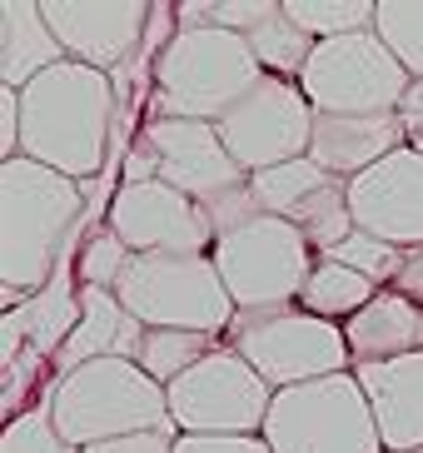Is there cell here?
I'll return each instance as SVG.
<instances>
[{
	"label": "cell",
	"instance_id": "35",
	"mask_svg": "<svg viewBox=\"0 0 423 453\" xmlns=\"http://www.w3.org/2000/svg\"><path fill=\"white\" fill-rule=\"evenodd\" d=\"M174 15H180V30H210L219 20V0H180Z\"/></svg>",
	"mask_w": 423,
	"mask_h": 453
},
{
	"label": "cell",
	"instance_id": "36",
	"mask_svg": "<svg viewBox=\"0 0 423 453\" xmlns=\"http://www.w3.org/2000/svg\"><path fill=\"white\" fill-rule=\"evenodd\" d=\"M394 294L423 304V250H409V265H404V274L394 280Z\"/></svg>",
	"mask_w": 423,
	"mask_h": 453
},
{
	"label": "cell",
	"instance_id": "12",
	"mask_svg": "<svg viewBox=\"0 0 423 453\" xmlns=\"http://www.w3.org/2000/svg\"><path fill=\"white\" fill-rule=\"evenodd\" d=\"M250 189L259 210L265 214H279V219H289L309 244L314 254H334L339 244L354 234V214H349V180L329 174L324 165L304 160H289V165H274L265 174H250Z\"/></svg>",
	"mask_w": 423,
	"mask_h": 453
},
{
	"label": "cell",
	"instance_id": "20",
	"mask_svg": "<svg viewBox=\"0 0 423 453\" xmlns=\"http://www.w3.org/2000/svg\"><path fill=\"white\" fill-rule=\"evenodd\" d=\"M344 339L349 354H354V369L423 354V304H413L394 289H379V299L344 324Z\"/></svg>",
	"mask_w": 423,
	"mask_h": 453
},
{
	"label": "cell",
	"instance_id": "18",
	"mask_svg": "<svg viewBox=\"0 0 423 453\" xmlns=\"http://www.w3.org/2000/svg\"><path fill=\"white\" fill-rule=\"evenodd\" d=\"M354 379L373 409L384 449L388 453L423 449V354L388 364H358Z\"/></svg>",
	"mask_w": 423,
	"mask_h": 453
},
{
	"label": "cell",
	"instance_id": "26",
	"mask_svg": "<svg viewBox=\"0 0 423 453\" xmlns=\"http://www.w3.org/2000/svg\"><path fill=\"white\" fill-rule=\"evenodd\" d=\"M289 15L314 35V41H344L364 35L379 20V0H284Z\"/></svg>",
	"mask_w": 423,
	"mask_h": 453
},
{
	"label": "cell",
	"instance_id": "25",
	"mask_svg": "<svg viewBox=\"0 0 423 453\" xmlns=\"http://www.w3.org/2000/svg\"><path fill=\"white\" fill-rule=\"evenodd\" d=\"M214 349H225L219 334H195V329H145V344H140V369L155 379V384L170 388L174 379H185L195 364H204Z\"/></svg>",
	"mask_w": 423,
	"mask_h": 453
},
{
	"label": "cell",
	"instance_id": "13",
	"mask_svg": "<svg viewBox=\"0 0 423 453\" xmlns=\"http://www.w3.org/2000/svg\"><path fill=\"white\" fill-rule=\"evenodd\" d=\"M155 0H40L45 26L65 45V60L115 75L140 55Z\"/></svg>",
	"mask_w": 423,
	"mask_h": 453
},
{
	"label": "cell",
	"instance_id": "37",
	"mask_svg": "<svg viewBox=\"0 0 423 453\" xmlns=\"http://www.w3.org/2000/svg\"><path fill=\"white\" fill-rule=\"evenodd\" d=\"M398 120H404L409 140L423 134V81H409V95H404V105H398Z\"/></svg>",
	"mask_w": 423,
	"mask_h": 453
},
{
	"label": "cell",
	"instance_id": "14",
	"mask_svg": "<svg viewBox=\"0 0 423 453\" xmlns=\"http://www.w3.org/2000/svg\"><path fill=\"white\" fill-rule=\"evenodd\" d=\"M105 225L130 244V254H210L214 229L189 195L170 189L165 180L119 185Z\"/></svg>",
	"mask_w": 423,
	"mask_h": 453
},
{
	"label": "cell",
	"instance_id": "7",
	"mask_svg": "<svg viewBox=\"0 0 423 453\" xmlns=\"http://www.w3.org/2000/svg\"><path fill=\"white\" fill-rule=\"evenodd\" d=\"M115 294L145 329H195L225 339L239 314L210 254H135Z\"/></svg>",
	"mask_w": 423,
	"mask_h": 453
},
{
	"label": "cell",
	"instance_id": "19",
	"mask_svg": "<svg viewBox=\"0 0 423 453\" xmlns=\"http://www.w3.org/2000/svg\"><path fill=\"white\" fill-rule=\"evenodd\" d=\"M80 304H85V314H80L75 334H70L65 349L50 359V384H60L65 373L85 369L95 359H140L145 324L119 304L115 289H80Z\"/></svg>",
	"mask_w": 423,
	"mask_h": 453
},
{
	"label": "cell",
	"instance_id": "27",
	"mask_svg": "<svg viewBox=\"0 0 423 453\" xmlns=\"http://www.w3.org/2000/svg\"><path fill=\"white\" fill-rule=\"evenodd\" d=\"M379 41L398 55V65L423 81V0H379Z\"/></svg>",
	"mask_w": 423,
	"mask_h": 453
},
{
	"label": "cell",
	"instance_id": "6",
	"mask_svg": "<svg viewBox=\"0 0 423 453\" xmlns=\"http://www.w3.org/2000/svg\"><path fill=\"white\" fill-rule=\"evenodd\" d=\"M225 349H235L274 394L299 384H319L334 373H354L344 324L304 314L299 304L279 309H239L225 329Z\"/></svg>",
	"mask_w": 423,
	"mask_h": 453
},
{
	"label": "cell",
	"instance_id": "3",
	"mask_svg": "<svg viewBox=\"0 0 423 453\" xmlns=\"http://www.w3.org/2000/svg\"><path fill=\"white\" fill-rule=\"evenodd\" d=\"M204 219L214 229V269L225 280L235 309H279L299 304L319 254L314 244L279 214H265L254 189H229L204 204Z\"/></svg>",
	"mask_w": 423,
	"mask_h": 453
},
{
	"label": "cell",
	"instance_id": "29",
	"mask_svg": "<svg viewBox=\"0 0 423 453\" xmlns=\"http://www.w3.org/2000/svg\"><path fill=\"white\" fill-rule=\"evenodd\" d=\"M324 259H339V265H349L354 274H364L373 289H394V280L404 274V265H409V250H398V244L373 240V234L354 229V234H349V240L339 244L334 254H324Z\"/></svg>",
	"mask_w": 423,
	"mask_h": 453
},
{
	"label": "cell",
	"instance_id": "8",
	"mask_svg": "<svg viewBox=\"0 0 423 453\" xmlns=\"http://www.w3.org/2000/svg\"><path fill=\"white\" fill-rule=\"evenodd\" d=\"M265 443L274 453H388L354 373L274 394Z\"/></svg>",
	"mask_w": 423,
	"mask_h": 453
},
{
	"label": "cell",
	"instance_id": "11",
	"mask_svg": "<svg viewBox=\"0 0 423 453\" xmlns=\"http://www.w3.org/2000/svg\"><path fill=\"white\" fill-rule=\"evenodd\" d=\"M214 130H219L229 160L239 170L265 174L274 165H289L309 155V145H314V105L299 90V81L265 75Z\"/></svg>",
	"mask_w": 423,
	"mask_h": 453
},
{
	"label": "cell",
	"instance_id": "39",
	"mask_svg": "<svg viewBox=\"0 0 423 453\" xmlns=\"http://www.w3.org/2000/svg\"><path fill=\"white\" fill-rule=\"evenodd\" d=\"M409 453H423V449H409Z\"/></svg>",
	"mask_w": 423,
	"mask_h": 453
},
{
	"label": "cell",
	"instance_id": "24",
	"mask_svg": "<svg viewBox=\"0 0 423 453\" xmlns=\"http://www.w3.org/2000/svg\"><path fill=\"white\" fill-rule=\"evenodd\" d=\"M244 41H250L254 60L265 65V75H279V81H299L304 65H309V55L319 50V41L299 26V20H294L284 0L274 5V15H269L265 26H254Z\"/></svg>",
	"mask_w": 423,
	"mask_h": 453
},
{
	"label": "cell",
	"instance_id": "21",
	"mask_svg": "<svg viewBox=\"0 0 423 453\" xmlns=\"http://www.w3.org/2000/svg\"><path fill=\"white\" fill-rule=\"evenodd\" d=\"M55 65H65V45L45 26L40 0H5L0 5V85L26 90Z\"/></svg>",
	"mask_w": 423,
	"mask_h": 453
},
{
	"label": "cell",
	"instance_id": "34",
	"mask_svg": "<svg viewBox=\"0 0 423 453\" xmlns=\"http://www.w3.org/2000/svg\"><path fill=\"white\" fill-rule=\"evenodd\" d=\"M20 160V90L0 85V165Z\"/></svg>",
	"mask_w": 423,
	"mask_h": 453
},
{
	"label": "cell",
	"instance_id": "9",
	"mask_svg": "<svg viewBox=\"0 0 423 453\" xmlns=\"http://www.w3.org/2000/svg\"><path fill=\"white\" fill-rule=\"evenodd\" d=\"M409 81L413 75L379 41V30H364L344 41H319L299 75V90L309 95L314 115H388L404 105Z\"/></svg>",
	"mask_w": 423,
	"mask_h": 453
},
{
	"label": "cell",
	"instance_id": "5",
	"mask_svg": "<svg viewBox=\"0 0 423 453\" xmlns=\"http://www.w3.org/2000/svg\"><path fill=\"white\" fill-rule=\"evenodd\" d=\"M45 409H50L55 428L65 434V443H75V449L174 428L170 388L155 384L135 359H95L65 373L60 384L45 388Z\"/></svg>",
	"mask_w": 423,
	"mask_h": 453
},
{
	"label": "cell",
	"instance_id": "1",
	"mask_svg": "<svg viewBox=\"0 0 423 453\" xmlns=\"http://www.w3.org/2000/svg\"><path fill=\"white\" fill-rule=\"evenodd\" d=\"M90 234L85 185L45 170L35 160L0 165V304L20 309L60 274V265L80 259Z\"/></svg>",
	"mask_w": 423,
	"mask_h": 453
},
{
	"label": "cell",
	"instance_id": "10",
	"mask_svg": "<svg viewBox=\"0 0 423 453\" xmlns=\"http://www.w3.org/2000/svg\"><path fill=\"white\" fill-rule=\"evenodd\" d=\"M269 409H274V388L235 349H214L204 364L170 384V418L180 434H204V439L265 434Z\"/></svg>",
	"mask_w": 423,
	"mask_h": 453
},
{
	"label": "cell",
	"instance_id": "38",
	"mask_svg": "<svg viewBox=\"0 0 423 453\" xmlns=\"http://www.w3.org/2000/svg\"><path fill=\"white\" fill-rule=\"evenodd\" d=\"M409 145H413V150H419V155H423V134H419V140H409Z\"/></svg>",
	"mask_w": 423,
	"mask_h": 453
},
{
	"label": "cell",
	"instance_id": "32",
	"mask_svg": "<svg viewBox=\"0 0 423 453\" xmlns=\"http://www.w3.org/2000/svg\"><path fill=\"white\" fill-rule=\"evenodd\" d=\"M279 0H219V20L214 26L235 30V35H250L254 26H265L269 15H274Z\"/></svg>",
	"mask_w": 423,
	"mask_h": 453
},
{
	"label": "cell",
	"instance_id": "33",
	"mask_svg": "<svg viewBox=\"0 0 423 453\" xmlns=\"http://www.w3.org/2000/svg\"><path fill=\"white\" fill-rule=\"evenodd\" d=\"M174 443H180V428H155V434H130V439H110L80 453H174Z\"/></svg>",
	"mask_w": 423,
	"mask_h": 453
},
{
	"label": "cell",
	"instance_id": "30",
	"mask_svg": "<svg viewBox=\"0 0 423 453\" xmlns=\"http://www.w3.org/2000/svg\"><path fill=\"white\" fill-rule=\"evenodd\" d=\"M0 453H80L75 443H65V434L55 428L45 399H35V409L5 418V439H0Z\"/></svg>",
	"mask_w": 423,
	"mask_h": 453
},
{
	"label": "cell",
	"instance_id": "23",
	"mask_svg": "<svg viewBox=\"0 0 423 453\" xmlns=\"http://www.w3.org/2000/svg\"><path fill=\"white\" fill-rule=\"evenodd\" d=\"M373 299H379V289H373L364 274H354V269L339 265V259H319L309 284H304V294H299V309H304V314H319V319H329V324H349L354 314H364Z\"/></svg>",
	"mask_w": 423,
	"mask_h": 453
},
{
	"label": "cell",
	"instance_id": "4",
	"mask_svg": "<svg viewBox=\"0 0 423 453\" xmlns=\"http://www.w3.org/2000/svg\"><path fill=\"white\" fill-rule=\"evenodd\" d=\"M265 81L250 41L225 26L180 30L155 65V95L145 120H199L219 125L229 110Z\"/></svg>",
	"mask_w": 423,
	"mask_h": 453
},
{
	"label": "cell",
	"instance_id": "31",
	"mask_svg": "<svg viewBox=\"0 0 423 453\" xmlns=\"http://www.w3.org/2000/svg\"><path fill=\"white\" fill-rule=\"evenodd\" d=\"M174 453H274L265 434H229V439H204V434H180Z\"/></svg>",
	"mask_w": 423,
	"mask_h": 453
},
{
	"label": "cell",
	"instance_id": "28",
	"mask_svg": "<svg viewBox=\"0 0 423 453\" xmlns=\"http://www.w3.org/2000/svg\"><path fill=\"white\" fill-rule=\"evenodd\" d=\"M135 265L130 244L119 240L110 225L90 229L85 244H80V259H75V274H80V289H119L125 269Z\"/></svg>",
	"mask_w": 423,
	"mask_h": 453
},
{
	"label": "cell",
	"instance_id": "17",
	"mask_svg": "<svg viewBox=\"0 0 423 453\" xmlns=\"http://www.w3.org/2000/svg\"><path fill=\"white\" fill-rule=\"evenodd\" d=\"M404 145H409V130L398 120V110H388V115H314L309 160L324 165L339 180H358L364 170L384 165Z\"/></svg>",
	"mask_w": 423,
	"mask_h": 453
},
{
	"label": "cell",
	"instance_id": "15",
	"mask_svg": "<svg viewBox=\"0 0 423 453\" xmlns=\"http://www.w3.org/2000/svg\"><path fill=\"white\" fill-rule=\"evenodd\" d=\"M349 214L354 229L388 240L398 250H423V155L404 145L384 165L349 180Z\"/></svg>",
	"mask_w": 423,
	"mask_h": 453
},
{
	"label": "cell",
	"instance_id": "2",
	"mask_svg": "<svg viewBox=\"0 0 423 453\" xmlns=\"http://www.w3.org/2000/svg\"><path fill=\"white\" fill-rule=\"evenodd\" d=\"M115 120L119 100L110 75L65 60L20 90V155L90 185L115 155Z\"/></svg>",
	"mask_w": 423,
	"mask_h": 453
},
{
	"label": "cell",
	"instance_id": "22",
	"mask_svg": "<svg viewBox=\"0 0 423 453\" xmlns=\"http://www.w3.org/2000/svg\"><path fill=\"white\" fill-rule=\"evenodd\" d=\"M15 319H20V334H26V349L35 354V359L50 364L60 349H65V339L75 334L80 314H85V304H80V274H75V259L70 265H60V274H55L45 289L30 299V304L11 309Z\"/></svg>",
	"mask_w": 423,
	"mask_h": 453
},
{
	"label": "cell",
	"instance_id": "16",
	"mask_svg": "<svg viewBox=\"0 0 423 453\" xmlns=\"http://www.w3.org/2000/svg\"><path fill=\"white\" fill-rule=\"evenodd\" d=\"M140 134H145L150 145H155V155H159V180H165L170 189H180V195H189L199 210H204L210 200H219V195H229V189L250 185V174L229 160V150H225V140H219L214 125L145 120Z\"/></svg>",
	"mask_w": 423,
	"mask_h": 453
}]
</instances>
